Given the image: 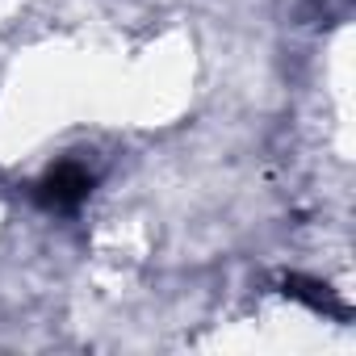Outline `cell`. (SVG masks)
<instances>
[{"instance_id":"2","label":"cell","mask_w":356,"mask_h":356,"mask_svg":"<svg viewBox=\"0 0 356 356\" xmlns=\"http://www.w3.org/2000/svg\"><path fill=\"white\" fill-rule=\"evenodd\" d=\"M281 293L285 298H293V302H302V306H310L314 314H335V318H348V306L323 285V281H314V277H302V273H289L285 281H281Z\"/></svg>"},{"instance_id":"1","label":"cell","mask_w":356,"mask_h":356,"mask_svg":"<svg viewBox=\"0 0 356 356\" xmlns=\"http://www.w3.org/2000/svg\"><path fill=\"white\" fill-rule=\"evenodd\" d=\"M92 185H97V176H92L84 163L63 159V163H55V168L42 176V181L34 185V197H38V206H42V210L72 214V210H80V206L88 202Z\"/></svg>"}]
</instances>
